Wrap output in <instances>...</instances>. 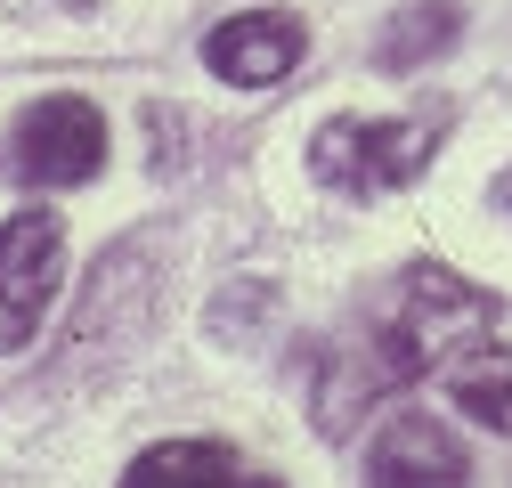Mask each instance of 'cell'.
Returning a JSON list of instances; mask_svg holds the SVG:
<instances>
[{
	"label": "cell",
	"instance_id": "ba28073f",
	"mask_svg": "<svg viewBox=\"0 0 512 488\" xmlns=\"http://www.w3.org/2000/svg\"><path fill=\"white\" fill-rule=\"evenodd\" d=\"M236 448H220V440H163V448H147L131 472H122V488H236Z\"/></svg>",
	"mask_w": 512,
	"mask_h": 488
},
{
	"label": "cell",
	"instance_id": "277c9868",
	"mask_svg": "<svg viewBox=\"0 0 512 488\" xmlns=\"http://www.w3.org/2000/svg\"><path fill=\"white\" fill-rule=\"evenodd\" d=\"M17 171L33 188H82L106 171V114L90 98H41L17 114Z\"/></svg>",
	"mask_w": 512,
	"mask_h": 488
},
{
	"label": "cell",
	"instance_id": "3957f363",
	"mask_svg": "<svg viewBox=\"0 0 512 488\" xmlns=\"http://www.w3.org/2000/svg\"><path fill=\"white\" fill-rule=\"evenodd\" d=\"M66 277V220L49 204H25L0 220V350H25Z\"/></svg>",
	"mask_w": 512,
	"mask_h": 488
},
{
	"label": "cell",
	"instance_id": "5b68a950",
	"mask_svg": "<svg viewBox=\"0 0 512 488\" xmlns=\"http://www.w3.org/2000/svg\"><path fill=\"white\" fill-rule=\"evenodd\" d=\"M366 488H472V456L439 415L399 407L366 440Z\"/></svg>",
	"mask_w": 512,
	"mask_h": 488
},
{
	"label": "cell",
	"instance_id": "30bf717a",
	"mask_svg": "<svg viewBox=\"0 0 512 488\" xmlns=\"http://www.w3.org/2000/svg\"><path fill=\"white\" fill-rule=\"evenodd\" d=\"M236 488H285V480H269V472H236Z\"/></svg>",
	"mask_w": 512,
	"mask_h": 488
},
{
	"label": "cell",
	"instance_id": "7a4b0ae2",
	"mask_svg": "<svg viewBox=\"0 0 512 488\" xmlns=\"http://www.w3.org/2000/svg\"><path fill=\"white\" fill-rule=\"evenodd\" d=\"M431 155H439V131L407 114H334L309 139V171L334 196H391L407 179H423Z\"/></svg>",
	"mask_w": 512,
	"mask_h": 488
},
{
	"label": "cell",
	"instance_id": "8fae6325",
	"mask_svg": "<svg viewBox=\"0 0 512 488\" xmlns=\"http://www.w3.org/2000/svg\"><path fill=\"white\" fill-rule=\"evenodd\" d=\"M496 204H504V212H512V171H504V179H496Z\"/></svg>",
	"mask_w": 512,
	"mask_h": 488
},
{
	"label": "cell",
	"instance_id": "6da1fadb",
	"mask_svg": "<svg viewBox=\"0 0 512 488\" xmlns=\"http://www.w3.org/2000/svg\"><path fill=\"white\" fill-rule=\"evenodd\" d=\"M504 326V301L480 293L472 277H456L447 261H415L399 269L391 285L374 293V310L350 342H334L326 358V383H317V423L342 432L358 407H382L391 391H415V383H439V366L472 350L480 334Z\"/></svg>",
	"mask_w": 512,
	"mask_h": 488
},
{
	"label": "cell",
	"instance_id": "9c48e42d",
	"mask_svg": "<svg viewBox=\"0 0 512 488\" xmlns=\"http://www.w3.org/2000/svg\"><path fill=\"white\" fill-rule=\"evenodd\" d=\"M456 33H464V17L447 9V0H431V9H399L391 25H382V41H374V66H382V74H415V66H431Z\"/></svg>",
	"mask_w": 512,
	"mask_h": 488
},
{
	"label": "cell",
	"instance_id": "52a82bcc",
	"mask_svg": "<svg viewBox=\"0 0 512 488\" xmlns=\"http://www.w3.org/2000/svg\"><path fill=\"white\" fill-rule=\"evenodd\" d=\"M439 391L456 399L472 423H488L496 440H512V342H504V326L447 358V366H439Z\"/></svg>",
	"mask_w": 512,
	"mask_h": 488
},
{
	"label": "cell",
	"instance_id": "8992f818",
	"mask_svg": "<svg viewBox=\"0 0 512 488\" xmlns=\"http://www.w3.org/2000/svg\"><path fill=\"white\" fill-rule=\"evenodd\" d=\"M301 49H309L301 17L252 9V17H220V25L204 33V66H212L220 82H236V90H277V82L301 66Z\"/></svg>",
	"mask_w": 512,
	"mask_h": 488
}]
</instances>
